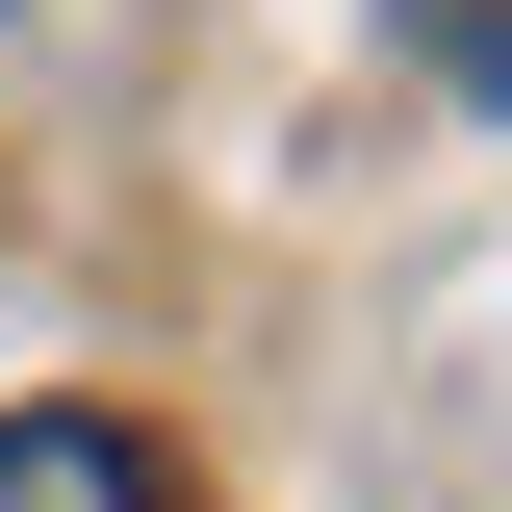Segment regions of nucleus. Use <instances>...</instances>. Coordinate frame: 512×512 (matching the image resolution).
<instances>
[{"mask_svg":"<svg viewBox=\"0 0 512 512\" xmlns=\"http://www.w3.org/2000/svg\"><path fill=\"white\" fill-rule=\"evenodd\" d=\"M0 512H154V436L128 410H0Z\"/></svg>","mask_w":512,"mask_h":512,"instance_id":"1","label":"nucleus"}]
</instances>
